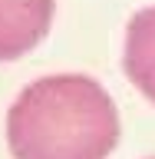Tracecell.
I'll list each match as a JSON object with an SVG mask.
<instances>
[{
    "label": "cell",
    "mask_w": 155,
    "mask_h": 159,
    "mask_svg": "<svg viewBox=\"0 0 155 159\" xmlns=\"http://www.w3.org/2000/svg\"><path fill=\"white\" fill-rule=\"evenodd\" d=\"M17 159H106L119 143V113L102 83L83 73L33 80L7 113Z\"/></svg>",
    "instance_id": "cell-1"
},
{
    "label": "cell",
    "mask_w": 155,
    "mask_h": 159,
    "mask_svg": "<svg viewBox=\"0 0 155 159\" xmlns=\"http://www.w3.org/2000/svg\"><path fill=\"white\" fill-rule=\"evenodd\" d=\"M56 0H0V60H17L46 37Z\"/></svg>",
    "instance_id": "cell-2"
},
{
    "label": "cell",
    "mask_w": 155,
    "mask_h": 159,
    "mask_svg": "<svg viewBox=\"0 0 155 159\" xmlns=\"http://www.w3.org/2000/svg\"><path fill=\"white\" fill-rule=\"evenodd\" d=\"M122 66H126V76L132 80V86L155 103V7L139 10L129 20Z\"/></svg>",
    "instance_id": "cell-3"
}]
</instances>
